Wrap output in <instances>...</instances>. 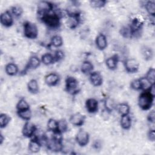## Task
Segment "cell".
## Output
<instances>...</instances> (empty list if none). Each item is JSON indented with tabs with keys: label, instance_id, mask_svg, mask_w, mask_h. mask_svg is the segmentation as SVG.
I'll list each match as a JSON object with an SVG mask.
<instances>
[{
	"label": "cell",
	"instance_id": "37",
	"mask_svg": "<svg viewBox=\"0 0 155 155\" xmlns=\"http://www.w3.org/2000/svg\"><path fill=\"white\" fill-rule=\"evenodd\" d=\"M89 2L90 6L94 8H103L107 4V1L105 0H91Z\"/></svg>",
	"mask_w": 155,
	"mask_h": 155
},
{
	"label": "cell",
	"instance_id": "14",
	"mask_svg": "<svg viewBox=\"0 0 155 155\" xmlns=\"http://www.w3.org/2000/svg\"><path fill=\"white\" fill-rule=\"evenodd\" d=\"M86 119L87 117L85 114L78 112L73 113L70 116L69 118V122L73 126L80 127L85 124Z\"/></svg>",
	"mask_w": 155,
	"mask_h": 155
},
{
	"label": "cell",
	"instance_id": "5",
	"mask_svg": "<svg viewBox=\"0 0 155 155\" xmlns=\"http://www.w3.org/2000/svg\"><path fill=\"white\" fill-rule=\"evenodd\" d=\"M23 33L28 39H35L38 38L39 30L38 26L31 21H25L23 24Z\"/></svg>",
	"mask_w": 155,
	"mask_h": 155
},
{
	"label": "cell",
	"instance_id": "19",
	"mask_svg": "<svg viewBox=\"0 0 155 155\" xmlns=\"http://www.w3.org/2000/svg\"><path fill=\"white\" fill-rule=\"evenodd\" d=\"M95 45L99 50L103 51L105 50L108 47L107 36L104 33H99L95 38Z\"/></svg>",
	"mask_w": 155,
	"mask_h": 155
},
{
	"label": "cell",
	"instance_id": "42",
	"mask_svg": "<svg viewBox=\"0 0 155 155\" xmlns=\"http://www.w3.org/2000/svg\"><path fill=\"white\" fill-rule=\"evenodd\" d=\"M147 119L148 122L150 124H154L155 122V111L154 110H151L150 111L148 114H147Z\"/></svg>",
	"mask_w": 155,
	"mask_h": 155
},
{
	"label": "cell",
	"instance_id": "6",
	"mask_svg": "<svg viewBox=\"0 0 155 155\" xmlns=\"http://www.w3.org/2000/svg\"><path fill=\"white\" fill-rule=\"evenodd\" d=\"M143 22L140 18L134 17L131 20L128 27L130 28L131 38H139L142 34Z\"/></svg>",
	"mask_w": 155,
	"mask_h": 155
},
{
	"label": "cell",
	"instance_id": "40",
	"mask_svg": "<svg viewBox=\"0 0 155 155\" xmlns=\"http://www.w3.org/2000/svg\"><path fill=\"white\" fill-rule=\"evenodd\" d=\"M119 33L124 38H131V34L128 25L122 26L119 30Z\"/></svg>",
	"mask_w": 155,
	"mask_h": 155
},
{
	"label": "cell",
	"instance_id": "35",
	"mask_svg": "<svg viewBox=\"0 0 155 155\" xmlns=\"http://www.w3.org/2000/svg\"><path fill=\"white\" fill-rule=\"evenodd\" d=\"M104 107L108 113H111L115 108H116V105L111 99L108 97L106 98L104 101Z\"/></svg>",
	"mask_w": 155,
	"mask_h": 155
},
{
	"label": "cell",
	"instance_id": "22",
	"mask_svg": "<svg viewBox=\"0 0 155 155\" xmlns=\"http://www.w3.org/2000/svg\"><path fill=\"white\" fill-rule=\"evenodd\" d=\"M120 125L123 130H128L132 125V119L129 114L120 116Z\"/></svg>",
	"mask_w": 155,
	"mask_h": 155
},
{
	"label": "cell",
	"instance_id": "13",
	"mask_svg": "<svg viewBox=\"0 0 155 155\" xmlns=\"http://www.w3.org/2000/svg\"><path fill=\"white\" fill-rule=\"evenodd\" d=\"M41 59H39V57L36 55H32L29 58L28 62L25 66L24 69L22 70L21 73L25 74V73H27L28 70L37 69L41 65Z\"/></svg>",
	"mask_w": 155,
	"mask_h": 155
},
{
	"label": "cell",
	"instance_id": "43",
	"mask_svg": "<svg viewBox=\"0 0 155 155\" xmlns=\"http://www.w3.org/2000/svg\"><path fill=\"white\" fill-rule=\"evenodd\" d=\"M147 137L151 142L155 141V130L154 129H150L147 133Z\"/></svg>",
	"mask_w": 155,
	"mask_h": 155
},
{
	"label": "cell",
	"instance_id": "45",
	"mask_svg": "<svg viewBox=\"0 0 155 155\" xmlns=\"http://www.w3.org/2000/svg\"><path fill=\"white\" fill-rule=\"evenodd\" d=\"M4 140H5V137L4 136V135L2 133H1V134H0V145H2Z\"/></svg>",
	"mask_w": 155,
	"mask_h": 155
},
{
	"label": "cell",
	"instance_id": "39",
	"mask_svg": "<svg viewBox=\"0 0 155 155\" xmlns=\"http://www.w3.org/2000/svg\"><path fill=\"white\" fill-rule=\"evenodd\" d=\"M58 125H59V131L62 134L66 133L68 130V122L64 119H62L58 120Z\"/></svg>",
	"mask_w": 155,
	"mask_h": 155
},
{
	"label": "cell",
	"instance_id": "44",
	"mask_svg": "<svg viewBox=\"0 0 155 155\" xmlns=\"http://www.w3.org/2000/svg\"><path fill=\"white\" fill-rule=\"evenodd\" d=\"M92 147L93 148H94L96 150H98V149L101 148L102 147L101 141L100 140H95L92 144Z\"/></svg>",
	"mask_w": 155,
	"mask_h": 155
},
{
	"label": "cell",
	"instance_id": "2",
	"mask_svg": "<svg viewBox=\"0 0 155 155\" xmlns=\"http://www.w3.org/2000/svg\"><path fill=\"white\" fill-rule=\"evenodd\" d=\"M63 134L61 133H53L51 137H48L45 146L47 148L54 153H59L64 150Z\"/></svg>",
	"mask_w": 155,
	"mask_h": 155
},
{
	"label": "cell",
	"instance_id": "32",
	"mask_svg": "<svg viewBox=\"0 0 155 155\" xmlns=\"http://www.w3.org/2000/svg\"><path fill=\"white\" fill-rule=\"evenodd\" d=\"M10 11L12 13V14L13 15V17L15 18H20L24 13V10H23L22 7L21 5H18V4L12 6L10 7Z\"/></svg>",
	"mask_w": 155,
	"mask_h": 155
},
{
	"label": "cell",
	"instance_id": "20",
	"mask_svg": "<svg viewBox=\"0 0 155 155\" xmlns=\"http://www.w3.org/2000/svg\"><path fill=\"white\" fill-rule=\"evenodd\" d=\"M120 58L117 54H113L105 60V65L110 70L114 71L117 69Z\"/></svg>",
	"mask_w": 155,
	"mask_h": 155
},
{
	"label": "cell",
	"instance_id": "8",
	"mask_svg": "<svg viewBox=\"0 0 155 155\" xmlns=\"http://www.w3.org/2000/svg\"><path fill=\"white\" fill-rule=\"evenodd\" d=\"M56 6L51 2L47 1H39L37 5V15L40 16L42 15L54 10Z\"/></svg>",
	"mask_w": 155,
	"mask_h": 155
},
{
	"label": "cell",
	"instance_id": "3",
	"mask_svg": "<svg viewBox=\"0 0 155 155\" xmlns=\"http://www.w3.org/2000/svg\"><path fill=\"white\" fill-rule=\"evenodd\" d=\"M154 97L155 96L152 94L148 89L142 91L137 100L139 107L143 111L150 110L153 105Z\"/></svg>",
	"mask_w": 155,
	"mask_h": 155
},
{
	"label": "cell",
	"instance_id": "38",
	"mask_svg": "<svg viewBox=\"0 0 155 155\" xmlns=\"http://www.w3.org/2000/svg\"><path fill=\"white\" fill-rule=\"evenodd\" d=\"M130 87L133 90H136V91L141 90L142 91V84H141V81H140V78L131 81L130 84Z\"/></svg>",
	"mask_w": 155,
	"mask_h": 155
},
{
	"label": "cell",
	"instance_id": "7",
	"mask_svg": "<svg viewBox=\"0 0 155 155\" xmlns=\"http://www.w3.org/2000/svg\"><path fill=\"white\" fill-rule=\"evenodd\" d=\"M65 14L67 16V20L66 21L67 27L71 30L76 28L81 22V11L76 12H65Z\"/></svg>",
	"mask_w": 155,
	"mask_h": 155
},
{
	"label": "cell",
	"instance_id": "21",
	"mask_svg": "<svg viewBox=\"0 0 155 155\" xmlns=\"http://www.w3.org/2000/svg\"><path fill=\"white\" fill-rule=\"evenodd\" d=\"M140 53L143 59L146 61H151L154 57V51L151 47L147 45H143L140 48Z\"/></svg>",
	"mask_w": 155,
	"mask_h": 155
},
{
	"label": "cell",
	"instance_id": "23",
	"mask_svg": "<svg viewBox=\"0 0 155 155\" xmlns=\"http://www.w3.org/2000/svg\"><path fill=\"white\" fill-rule=\"evenodd\" d=\"M80 68L82 74L85 75H89L94 71V65L91 61L85 60L82 62Z\"/></svg>",
	"mask_w": 155,
	"mask_h": 155
},
{
	"label": "cell",
	"instance_id": "26",
	"mask_svg": "<svg viewBox=\"0 0 155 155\" xmlns=\"http://www.w3.org/2000/svg\"><path fill=\"white\" fill-rule=\"evenodd\" d=\"M47 130L53 133H60L59 131V125H58V120L53 119L50 118L47 123Z\"/></svg>",
	"mask_w": 155,
	"mask_h": 155
},
{
	"label": "cell",
	"instance_id": "41",
	"mask_svg": "<svg viewBox=\"0 0 155 155\" xmlns=\"http://www.w3.org/2000/svg\"><path fill=\"white\" fill-rule=\"evenodd\" d=\"M53 56L54 58V60H55V62H60L61 61H62L64 58H65V53L62 50H56L54 53H53Z\"/></svg>",
	"mask_w": 155,
	"mask_h": 155
},
{
	"label": "cell",
	"instance_id": "36",
	"mask_svg": "<svg viewBox=\"0 0 155 155\" xmlns=\"http://www.w3.org/2000/svg\"><path fill=\"white\" fill-rule=\"evenodd\" d=\"M147 81L151 84H155V70L153 67H150L145 76Z\"/></svg>",
	"mask_w": 155,
	"mask_h": 155
},
{
	"label": "cell",
	"instance_id": "33",
	"mask_svg": "<svg viewBox=\"0 0 155 155\" xmlns=\"http://www.w3.org/2000/svg\"><path fill=\"white\" fill-rule=\"evenodd\" d=\"M12 118L7 113H1L0 114V128H5L11 122Z\"/></svg>",
	"mask_w": 155,
	"mask_h": 155
},
{
	"label": "cell",
	"instance_id": "10",
	"mask_svg": "<svg viewBox=\"0 0 155 155\" xmlns=\"http://www.w3.org/2000/svg\"><path fill=\"white\" fill-rule=\"evenodd\" d=\"M139 62L134 58H128L124 61V67L128 73H136L139 69Z\"/></svg>",
	"mask_w": 155,
	"mask_h": 155
},
{
	"label": "cell",
	"instance_id": "27",
	"mask_svg": "<svg viewBox=\"0 0 155 155\" xmlns=\"http://www.w3.org/2000/svg\"><path fill=\"white\" fill-rule=\"evenodd\" d=\"M41 63L46 66H48L55 63L53 54H51L50 53H45L42 54L41 58Z\"/></svg>",
	"mask_w": 155,
	"mask_h": 155
},
{
	"label": "cell",
	"instance_id": "18",
	"mask_svg": "<svg viewBox=\"0 0 155 155\" xmlns=\"http://www.w3.org/2000/svg\"><path fill=\"white\" fill-rule=\"evenodd\" d=\"M90 84L94 87H100L102 85L104 79L102 74L98 71H93L89 75Z\"/></svg>",
	"mask_w": 155,
	"mask_h": 155
},
{
	"label": "cell",
	"instance_id": "11",
	"mask_svg": "<svg viewBox=\"0 0 155 155\" xmlns=\"http://www.w3.org/2000/svg\"><path fill=\"white\" fill-rule=\"evenodd\" d=\"M36 131L37 127L35 124L30 120L25 121L22 128V134L24 137L30 139L36 134Z\"/></svg>",
	"mask_w": 155,
	"mask_h": 155
},
{
	"label": "cell",
	"instance_id": "30",
	"mask_svg": "<svg viewBox=\"0 0 155 155\" xmlns=\"http://www.w3.org/2000/svg\"><path fill=\"white\" fill-rule=\"evenodd\" d=\"M64 44V40L62 36L58 35H54L50 39V45L54 48H60Z\"/></svg>",
	"mask_w": 155,
	"mask_h": 155
},
{
	"label": "cell",
	"instance_id": "31",
	"mask_svg": "<svg viewBox=\"0 0 155 155\" xmlns=\"http://www.w3.org/2000/svg\"><path fill=\"white\" fill-rule=\"evenodd\" d=\"M16 111H24L30 109V107L28 102L26 101V99L24 97H22L17 102L16 105Z\"/></svg>",
	"mask_w": 155,
	"mask_h": 155
},
{
	"label": "cell",
	"instance_id": "12",
	"mask_svg": "<svg viewBox=\"0 0 155 155\" xmlns=\"http://www.w3.org/2000/svg\"><path fill=\"white\" fill-rule=\"evenodd\" d=\"M14 17L10 10H6L0 15V22L1 24L6 28L12 27L14 24Z\"/></svg>",
	"mask_w": 155,
	"mask_h": 155
},
{
	"label": "cell",
	"instance_id": "29",
	"mask_svg": "<svg viewBox=\"0 0 155 155\" xmlns=\"http://www.w3.org/2000/svg\"><path fill=\"white\" fill-rule=\"evenodd\" d=\"M143 7L149 16H155V2L154 1H147L143 2Z\"/></svg>",
	"mask_w": 155,
	"mask_h": 155
},
{
	"label": "cell",
	"instance_id": "17",
	"mask_svg": "<svg viewBox=\"0 0 155 155\" xmlns=\"http://www.w3.org/2000/svg\"><path fill=\"white\" fill-rule=\"evenodd\" d=\"M60 80V76L55 72L50 73L44 77V82L49 87L56 86L59 83Z\"/></svg>",
	"mask_w": 155,
	"mask_h": 155
},
{
	"label": "cell",
	"instance_id": "1",
	"mask_svg": "<svg viewBox=\"0 0 155 155\" xmlns=\"http://www.w3.org/2000/svg\"><path fill=\"white\" fill-rule=\"evenodd\" d=\"M63 17L61 12L56 8L54 10L38 16L39 20L47 28L56 30L61 25V19Z\"/></svg>",
	"mask_w": 155,
	"mask_h": 155
},
{
	"label": "cell",
	"instance_id": "28",
	"mask_svg": "<svg viewBox=\"0 0 155 155\" xmlns=\"http://www.w3.org/2000/svg\"><path fill=\"white\" fill-rule=\"evenodd\" d=\"M116 110L120 116L129 114L130 112V106L127 102H122L116 105Z\"/></svg>",
	"mask_w": 155,
	"mask_h": 155
},
{
	"label": "cell",
	"instance_id": "34",
	"mask_svg": "<svg viewBox=\"0 0 155 155\" xmlns=\"http://www.w3.org/2000/svg\"><path fill=\"white\" fill-rule=\"evenodd\" d=\"M16 114L19 118H21V119L25 121L30 120L32 116V113H31V109H28L24 111H16Z\"/></svg>",
	"mask_w": 155,
	"mask_h": 155
},
{
	"label": "cell",
	"instance_id": "24",
	"mask_svg": "<svg viewBox=\"0 0 155 155\" xmlns=\"http://www.w3.org/2000/svg\"><path fill=\"white\" fill-rule=\"evenodd\" d=\"M5 72L8 76H16L19 73L18 66L13 62L8 63L5 66Z\"/></svg>",
	"mask_w": 155,
	"mask_h": 155
},
{
	"label": "cell",
	"instance_id": "25",
	"mask_svg": "<svg viewBox=\"0 0 155 155\" xmlns=\"http://www.w3.org/2000/svg\"><path fill=\"white\" fill-rule=\"evenodd\" d=\"M28 91L33 94H38L39 91V86L37 80L35 79H30L27 85Z\"/></svg>",
	"mask_w": 155,
	"mask_h": 155
},
{
	"label": "cell",
	"instance_id": "9",
	"mask_svg": "<svg viewBox=\"0 0 155 155\" xmlns=\"http://www.w3.org/2000/svg\"><path fill=\"white\" fill-rule=\"evenodd\" d=\"M90 134L84 129H80L76 133L75 136V140L76 143L81 147L87 146L90 142Z\"/></svg>",
	"mask_w": 155,
	"mask_h": 155
},
{
	"label": "cell",
	"instance_id": "16",
	"mask_svg": "<svg viewBox=\"0 0 155 155\" xmlns=\"http://www.w3.org/2000/svg\"><path fill=\"white\" fill-rule=\"evenodd\" d=\"M85 107L90 114H94L99 110V102L95 98H88L85 101Z\"/></svg>",
	"mask_w": 155,
	"mask_h": 155
},
{
	"label": "cell",
	"instance_id": "15",
	"mask_svg": "<svg viewBox=\"0 0 155 155\" xmlns=\"http://www.w3.org/2000/svg\"><path fill=\"white\" fill-rule=\"evenodd\" d=\"M42 144L39 137L35 134L33 137L30 138L28 144V150L32 153H37L39 152Z\"/></svg>",
	"mask_w": 155,
	"mask_h": 155
},
{
	"label": "cell",
	"instance_id": "4",
	"mask_svg": "<svg viewBox=\"0 0 155 155\" xmlns=\"http://www.w3.org/2000/svg\"><path fill=\"white\" fill-rule=\"evenodd\" d=\"M65 90L70 95L78 94L81 90L78 80L74 76H67L65 79Z\"/></svg>",
	"mask_w": 155,
	"mask_h": 155
}]
</instances>
